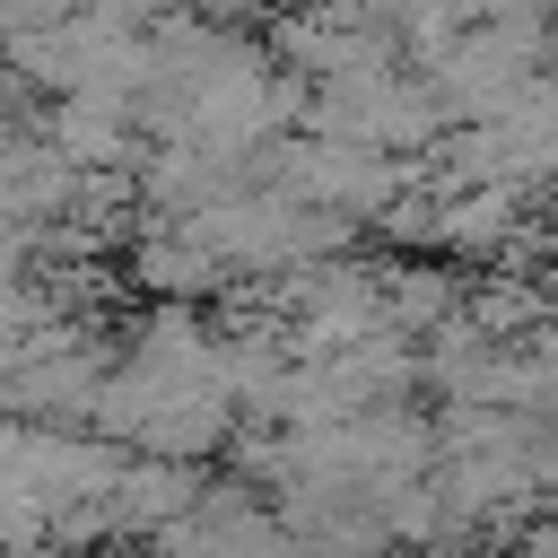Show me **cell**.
<instances>
[{
	"label": "cell",
	"mask_w": 558,
	"mask_h": 558,
	"mask_svg": "<svg viewBox=\"0 0 558 558\" xmlns=\"http://www.w3.org/2000/svg\"><path fill=\"white\" fill-rule=\"evenodd\" d=\"M131 279L148 288V296H218L235 270L192 235V227H174V218H157L140 244H131Z\"/></svg>",
	"instance_id": "cell-1"
}]
</instances>
